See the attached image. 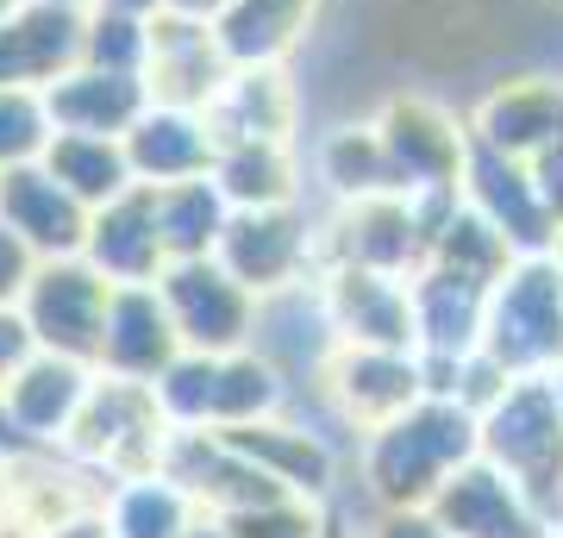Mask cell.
<instances>
[{
    "mask_svg": "<svg viewBox=\"0 0 563 538\" xmlns=\"http://www.w3.org/2000/svg\"><path fill=\"white\" fill-rule=\"evenodd\" d=\"M325 182H339L344 200L363 195H395V176H388L383 139L376 132H344V139L325 144Z\"/></svg>",
    "mask_w": 563,
    "mask_h": 538,
    "instance_id": "29",
    "label": "cell"
},
{
    "mask_svg": "<svg viewBox=\"0 0 563 538\" xmlns=\"http://www.w3.org/2000/svg\"><path fill=\"white\" fill-rule=\"evenodd\" d=\"M107 7H113V13H132V20H139L144 7H157V0H107Z\"/></svg>",
    "mask_w": 563,
    "mask_h": 538,
    "instance_id": "39",
    "label": "cell"
},
{
    "mask_svg": "<svg viewBox=\"0 0 563 538\" xmlns=\"http://www.w3.org/2000/svg\"><path fill=\"white\" fill-rule=\"evenodd\" d=\"M88 382H95L88 363L57 358V351H32L13 376L0 382V395H7L13 419L25 426V439L38 451H57V439L69 432V419H76L81 395H88Z\"/></svg>",
    "mask_w": 563,
    "mask_h": 538,
    "instance_id": "17",
    "label": "cell"
},
{
    "mask_svg": "<svg viewBox=\"0 0 563 538\" xmlns=\"http://www.w3.org/2000/svg\"><path fill=\"white\" fill-rule=\"evenodd\" d=\"M181 538H232V532H225V526H220V519H213V514H195V519H188V532H181Z\"/></svg>",
    "mask_w": 563,
    "mask_h": 538,
    "instance_id": "37",
    "label": "cell"
},
{
    "mask_svg": "<svg viewBox=\"0 0 563 538\" xmlns=\"http://www.w3.org/2000/svg\"><path fill=\"white\" fill-rule=\"evenodd\" d=\"M0 458L20 463V458H38V444L25 439V426L13 419V407H7V395H0Z\"/></svg>",
    "mask_w": 563,
    "mask_h": 538,
    "instance_id": "36",
    "label": "cell"
},
{
    "mask_svg": "<svg viewBox=\"0 0 563 538\" xmlns=\"http://www.w3.org/2000/svg\"><path fill=\"white\" fill-rule=\"evenodd\" d=\"M320 538H357V532H351V526H344V519L332 514V507H325V526H320Z\"/></svg>",
    "mask_w": 563,
    "mask_h": 538,
    "instance_id": "38",
    "label": "cell"
},
{
    "mask_svg": "<svg viewBox=\"0 0 563 538\" xmlns=\"http://www.w3.org/2000/svg\"><path fill=\"white\" fill-rule=\"evenodd\" d=\"M476 458V414L457 400L420 395L376 432H363V482L376 507H426L457 463Z\"/></svg>",
    "mask_w": 563,
    "mask_h": 538,
    "instance_id": "1",
    "label": "cell"
},
{
    "mask_svg": "<svg viewBox=\"0 0 563 538\" xmlns=\"http://www.w3.org/2000/svg\"><path fill=\"white\" fill-rule=\"evenodd\" d=\"M0 13H13V0H0Z\"/></svg>",
    "mask_w": 563,
    "mask_h": 538,
    "instance_id": "42",
    "label": "cell"
},
{
    "mask_svg": "<svg viewBox=\"0 0 563 538\" xmlns=\"http://www.w3.org/2000/svg\"><path fill=\"white\" fill-rule=\"evenodd\" d=\"M120 151H125L132 182H144V188L207 176V163H213V139H207V125L188 107H157V113L144 107L139 120L125 125Z\"/></svg>",
    "mask_w": 563,
    "mask_h": 538,
    "instance_id": "18",
    "label": "cell"
},
{
    "mask_svg": "<svg viewBox=\"0 0 563 538\" xmlns=\"http://www.w3.org/2000/svg\"><path fill=\"white\" fill-rule=\"evenodd\" d=\"M207 182L220 188L225 207H282V200L295 195V169H288V151H282V144H269V139L213 144Z\"/></svg>",
    "mask_w": 563,
    "mask_h": 538,
    "instance_id": "26",
    "label": "cell"
},
{
    "mask_svg": "<svg viewBox=\"0 0 563 538\" xmlns=\"http://www.w3.org/2000/svg\"><path fill=\"white\" fill-rule=\"evenodd\" d=\"M51 120H44V100L32 88H0V169L13 163H38Z\"/></svg>",
    "mask_w": 563,
    "mask_h": 538,
    "instance_id": "31",
    "label": "cell"
},
{
    "mask_svg": "<svg viewBox=\"0 0 563 538\" xmlns=\"http://www.w3.org/2000/svg\"><path fill=\"white\" fill-rule=\"evenodd\" d=\"M81 57V25L63 0H38L25 13H0V88H32L51 69Z\"/></svg>",
    "mask_w": 563,
    "mask_h": 538,
    "instance_id": "20",
    "label": "cell"
},
{
    "mask_svg": "<svg viewBox=\"0 0 563 538\" xmlns=\"http://www.w3.org/2000/svg\"><path fill=\"white\" fill-rule=\"evenodd\" d=\"M220 526L232 538H320L325 526V501H301V495H269L257 507L220 514Z\"/></svg>",
    "mask_w": 563,
    "mask_h": 538,
    "instance_id": "30",
    "label": "cell"
},
{
    "mask_svg": "<svg viewBox=\"0 0 563 538\" xmlns=\"http://www.w3.org/2000/svg\"><path fill=\"white\" fill-rule=\"evenodd\" d=\"M107 288L81 257H38L32 276L20 288V319L38 351H57V358H76L95 370V351H101V314H107Z\"/></svg>",
    "mask_w": 563,
    "mask_h": 538,
    "instance_id": "7",
    "label": "cell"
},
{
    "mask_svg": "<svg viewBox=\"0 0 563 538\" xmlns=\"http://www.w3.org/2000/svg\"><path fill=\"white\" fill-rule=\"evenodd\" d=\"M488 288L451 276L439 263H420L407 276V314H413V358H470L483 344Z\"/></svg>",
    "mask_w": 563,
    "mask_h": 538,
    "instance_id": "15",
    "label": "cell"
},
{
    "mask_svg": "<svg viewBox=\"0 0 563 538\" xmlns=\"http://www.w3.org/2000/svg\"><path fill=\"white\" fill-rule=\"evenodd\" d=\"M369 538H444V526L426 507H383V519H376Z\"/></svg>",
    "mask_w": 563,
    "mask_h": 538,
    "instance_id": "34",
    "label": "cell"
},
{
    "mask_svg": "<svg viewBox=\"0 0 563 538\" xmlns=\"http://www.w3.org/2000/svg\"><path fill=\"white\" fill-rule=\"evenodd\" d=\"M0 226L32 251V257H76L88 232V207L44 163H13L0 169Z\"/></svg>",
    "mask_w": 563,
    "mask_h": 538,
    "instance_id": "14",
    "label": "cell"
},
{
    "mask_svg": "<svg viewBox=\"0 0 563 538\" xmlns=\"http://www.w3.org/2000/svg\"><path fill=\"white\" fill-rule=\"evenodd\" d=\"M163 439H169V419L157 414L151 388L95 370V382H88V395H81L69 432L57 439V451L76 463V470H88L101 488H113V482H125V476L157 470Z\"/></svg>",
    "mask_w": 563,
    "mask_h": 538,
    "instance_id": "3",
    "label": "cell"
},
{
    "mask_svg": "<svg viewBox=\"0 0 563 538\" xmlns=\"http://www.w3.org/2000/svg\"><path fill=\"white\" fill-rule=\"evenodd\" d=\"M38 163L57 176V188H69V195L95 213L101 200L125 195L132 188V169H125V151L120 139H81V132H51L38 151Z\"/></svg>",
    "mask_w": 563,
    "mask_h": 538,
    "instance_id": "25",
    "label": "cell"
},
{
    "mask_svg": "<svg viewBox=\"0 0 563 538\" xmlns=\"http://www.w3.org/2000/svg\"><path fill=\"white\" fill-rule=\"evenodd\" d=\"M325 326L339 344H376V351H413V314H407V276L383 270H357V263H332L320 295Z\"/></svg>",
    "mask_w": 563,
    "mask_h": 538,
    "instance_id": "10",
    "label": "cell"
},
{
    "mask_svg": "<svg viewBox=\"0 0 563 538\" xmlns=\"http://www.w3.org/2000/svg\"><path fill=\"white\" fill-rule=\"evenodd\" d=\"M32 351H38V344H32V332H25L20 307H0V382L13 376V370H20Z\"/></svg>",
    "mask_w": 563,
    "mask_h": 538,
    "instance_id": "35",
    "label": "cell"
},
{
    "mask_svg": "<svg viewBox=\"0 0 563 538\" xmlns=\"http://www.w3.org/2000/svg\"><path fill=\"white\" fill-rule=\"evenodd\" d=\"M151 288H157L163 314L176 326L181 351L220 358V351H239V344L257 339V295H244L213 257L163 263L157 276H151Z\"/></svg>",
    "mask_w": 563,
    "mask_h": 538,
    "instance_id": "5",
    "label": "cell"
},
{
    "mask_svg": "<svg viewBox=\"0 0 563 538\" xmlns=\"http://www.w3.org/2000/svg\"><path fill=\"white\" fill-rule=\"evenodd\" d=\"M207 257L220 263L244 295L276 300V295H295V282L307 276L313 232H307V213H295L288 200L282 207H232Z\"/></svg>",
    "mask_w": 563,
    "mask_h": 538,
    "instance_id": "6",
    "label": "cell"
},
{
    "mask_svg": "<svg viewBox=\"0 0 563 538\" xmlns=\"http://www.w3.org/2000/svg\"><path fill=\"white\" fill-rule=\"evenodd\" d=\"M507 376H544L563 363V263L544 257H514L488 288L483 307V344Z\"/></svg>",
    "mask_w": 563,
    "mask_h": 538,
    "instance_id": "4",
    "label": "cell"
},
{
    "mask_svg": "<svg viewBox=\"0 0 563 538\" xmlns=\"http://www.w3.org/2000/svg\"><path fill=\"white\" fill-rule=\"evenodd\" d=\"M225 207L220 188L207 176H188V182H163L151 188V220H157V244H163V263L176 257H207L213 239H220L225 226Z\"/></svg>",
    "mask_w": 563,
    "mask_h": 538,
    "instance_id": "23",
    "label": "cell"
},
{
    "mask_svg": "<svg viewBox=\"0 0 563 538\" xmlns=\"http://www.w3.org/2000/svg\"><path fill=\"white\" fill-rule=\"evenodd\" d=\"M7 488H13V463L0 458V507H7Z\"/></svg>",
    "mask_w": 563,
    "mask_h": 538,
    "instance_id": "41",
    "label": "cell"
},
{
    "mask_svg": "<svg viewBox=\"0 0 563 538\" xmlns=\"http://www.w3.org/2000/svg\"><path fill=\"white\" fill-rule=\"evenodd\" d=\"M325 388L357 432H376L383 419H395L426 395L420 358L413 351H376V344H339L325 363Z\"/></svg>",
    "mask_w": 563,
    "mask_h": 538,
    "instance_id": "12",
    "label": "cell"
},
{
    "mask_svg": "<svg viewBox=\"0 0 563 538\" xmlns=\"http://www.w3.org/2000/svg\"><path fill=\"white\" fill-rule=\"evenodd\" d=\"M81 57L95 69H113V76H132V63L144 57V25L132 13H101V20L81 32Z\"/></svg>",
    "mask_w": 563,
    "mask_h": 538,
    "instance_id": "32",
    "label": "cell"
},
{
    "mask_svg": "<svg viewBox=\"0 0 563 538\" xmlns=\"http://www.w3.org/2000/svg\"><path fill=\"white\" fill-rule=\"evenodd\" d=\"M426 514L444 526V538H551V519L483 458L457 463Z\"/></svg>",
    "mask_w": 563,
    "mask_h": 538,
    "instance_id": "8",
    "label": "cell"
},
{
    "mask_svg": "<svg viewBox=\"0 0 563 538\" xmlns=\"http://www.w3.org/2000/svg\"><path fill=\"white\" fill-rule=\"evenodd\" d=\"M101 282H151L163 270V244H157V220H151V188L132 182L125 195L101 200L88 213V232H81L76 251Z\"/></svg>",
    "mask_w": 563,
    "mask_h": 538,
    "instance_id": "16",
    "label": "cell"
},
{
    "mask_svg": "<svg viewBox=\"0 0 563 538\" xmlns=\"http://www.w3.org/2000/svg\"><path fill=\"white\" fill-rule=\"evenodd\" d=\"M544 382H551V395H558V414H563V363H551V370H544Z\"/></svg>",
    "mask_w": 563,
    "mask_h": 538,
    "instance_id": "40",
    "label": "cell"
},
{
    "mask_svg": "<svg viewBox=\"0 0 563 538\" xmlns=\"http://www.w3.org/2000/svg\"><path fill=\"white\" fill-rule=\"evenodd\" d=\"M176 351H181V339L169 326V314H163L157 288L151 282H113L107 288V314H101L95 370L101 376H125V382H151Z\"/></svg>",
    "mask_w": 563,
    "mask_h": 538,
    "instance_id": "13",
    "label": "cell"
},
{
    "mask_svg": "<svg viewBox=\"0 0 563 538\" xmlns=\"http://www.w3.org/2000/svg\"><path fill=\"white\" fill-rule=\"evenodd\" d=\"M457 176H463L457 182L463 207H476V213L501 232V244L514 251V257H544V251L558 244V226H551V213H544L539 195H532L526 163H514V157H501V151L476 144V151H463Z\"/></svg>",
    "mask_w": 563,
    "mask_h": 538,
    "instance_id": "9",
    "label": "cell"
},
{
    "mask_svg": "<svg viewBox=\"0 0 563 538\" xmlns=\"http://www.w3.org/2000/svg\"><path fill=\"white\" fill-rule=\"evenodd\" d=\"M101 514H107V538H181L201 507L181 495L163 470H144V476H125L107 488Z\"/></svg>",
    "mask_w": 563,
    "mask_h": 538,
    "instance_id": "24",
    "label": "cell"
},
{
    "mask_svg": "<svg viewBox=\"0 0 563 538\" xmlns=\"http://www.w3.org/2000/svg\"><path fill=\"white\" fill-rule=\"evenodd\" d=\"M288 400V376L263 358L257 344L220 351L213 382H207V426H244V419H269Z\"/></svg>",
    "mask_w": 563,
    "mask_h": 538,
    "instance_id": "22",
    "label": "cell"
},
{
    "mask_svg": "<svg viewBox=\"0 0 563 538\" xmlns=\"http://www.w3.org/2000/svg\"><path fill=\"white\" fill-rule=\"evenodd\" d=\"M32 263H38V257H32V251H25L7 226H0V307H13V300H20L25 276H32Z\"/></svg>",
    "mask_w": 563,
    "mask_h": 538,
    "instance_id": "33",
    "label": "cell"
},
{
    "mask_svg": "<svg viewBox=\"0 0 563 538\" xmlns=\"http://www.w3.org/2000/svg\"><path fill=\"white\" fill-rule=\"evenodd\" d=\"M144 113V88L113 69H88V76H57L44 95V120L51 132H81V139H125V125Z\"/></svg>",
    "mask_w": 563,
    "mask_h": 538,
    "instance_id": "21",
    "label": "cell"
},
{
    "mask_svg": "<svg viewBox=\"0 0 563 538\" xmlns=\"http://www.w3.org/2000/svg\"><path fill=\"white\" fill-rule=\"evenodd\" d=\"M313 0H225L220 7V51L232 63H269L295 44Z\"/></svg>",
    "mask_w": 563,
    "mask_h": 538,
    "instance_id": "28",
    "label": "cell"
},
{
    "mask_svg": "<svg viewBox=\"0 0 563 538\" xmlns=\"http://www.w3.org/2000/svg\"><path fill=\"white\" fill-rule=\"evenodd\" d=\"M232 451H239L251 470L276 482L282 495H301V501H325L332 495V482H339V458H332V444L320 432H307L295 419H244V426H213Z\"/></svg>",
    "mask_w": 563,
    "mask_h": 538,
    "instance_id": "11",
    "label": "cell"
},
{
    "mask_svg": "<svg viewBox=\"0 0 563 538\" xmlns=\"http://www.w3.org/2000/svg\"><path fill=\"white\" fill-rule=\"evenodd\" d=\"M476 458L495 463L551 526L563 514V414L544 376H514L476 414Z\"/></svg>",
    "mask_w": 563,
    "mask_h": 538,
    "instance_id": "2",
    "label": "cell"
},
{
    "mask_svg": "<svg viewBox=\"0 0 563 538\" xmlns=\"http://www.w3.org/2000/svg\"><path fill=\"white\" fill-rule=\"evenodd\" d=\"M376 139H383L395 195H413V188H457L463 139L451 132L444 113H432V107H395Z\"/></svg>",
    "mask_w": 563,
    "mask_h": 538,
    "instance_id": "19",
    "label": "cell"
},
{
    "mask_svg": "<svg viewBox=\"0 0 563 538\" xmlns=\"http://www.w3.org/2000/svg\"><path fill=\"white\" fill-rule=\"evenodd\" d=\"M551 139H563V95L558 88H507V95H495L483 107V144L501 151V157L526 163Z\"/></svg>",
    "mask_w": 563,
    "mask_h": 538,
    "instance_id": "27",
    "label": "cell"
}]
</instances>
